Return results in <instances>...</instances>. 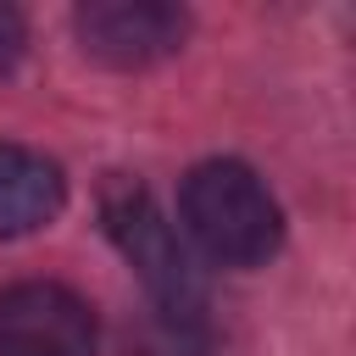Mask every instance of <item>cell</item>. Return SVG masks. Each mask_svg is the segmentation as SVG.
I'll list each match as a JSON object with an SVG mask.
<instances>
[{"label":"cell","mask_w":356,"mask_h":356,"mask_svg":"<svg viewBox=\"0 0 356 356\" xmlns=\"http://www.w3.org/2000/svg\"><path fill=\"white\" fill-rule=\"evenodd\" d=\"M178 217H184L189 239L222 267H261L284 245L278 200L245 161H228V156L189 167V178L178 189Z\"/></svg>","instance_id":"cell-1"},{"label":"cell","mask_w":356,"mask_h":356,"mask_svg":"<svg viewBox=\"0 0 356 356\" xmlns=\"http://www.w3.org/2000/svg\"><path fill=\"white\" fill-rule=\"evenodd\" d=\"M100 217H106V234L117 239V250L134 261L139 284L150 289V300L172 317V323H189L200 317V273L189 261V250L178 245L172 222L161 217L156 195L128 178V172H111L106 189H100Z\"/></svg>","instance_id":"cell-2"},{"label":"cell","mask_w":356,"mask_h":356,"mask_svg":"<svg viewBox=\"0 0 356 356\" xmlns=\"http://www.w3.org/2000/svg\"><path fill=\"white\" fill-rule=\"evenodd\" d=\"M100 323L67 284L22 278L0 289V356H95Z\"/></svg>","instance_id":"cell-3"},{"label":"cell","mask_w":356,"mask_h":356,"mask_svg":"<svg viewBox=\"0 0 356 356\" xmlns=\"http://www.w3.org/2000/svg\"><path fill=\"white\" fill-rule=\"evenodd\" d=\"M189 33V17L161 0H89L78 6V39L106 67H150L172 56Z\"/></svg>","instance_id":"cell-4"},{"label":"cell","mask_w":356,"mask_h":356,"mask_svg":"<svg viewBox=\"0 0 356 356\" xmlns=\"http://www.w3.org/2000/svg\"><path fill=\"white\" fill-rule=\"evenodd\" d=\"M67 200V178L28 145H0V239L44 228Z\"/></svg>","instance_id":"cell-5"},{"label":"cell","mask_w":356,"mask_h":356,"mask_svg":"<svg viewBox=\"0 0 356 356\" xmlns=\"http://www.w3.org/2000/svg\"><path fill=\"white\" fill-rule=\"evenodd\" d=\"M22 44H28V28H22V17H17L11 6H0V78H6L11 67H17Z\"/></svg>","instance_id":"cell-6"}]
</instances>
